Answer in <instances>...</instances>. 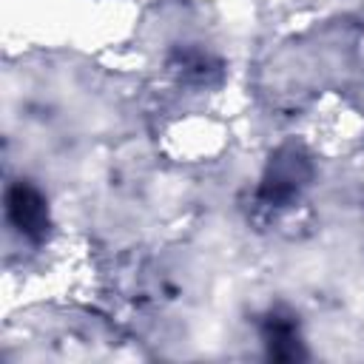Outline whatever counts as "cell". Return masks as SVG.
Segmentation results:
<instances>
[{
    "label": "cell",
    "instance_id": "obj_3",
    "mask_svg": "<svg viewBox=\"0 0 364 364\" xmlns=\"http://www.w3.org/2000/svg\"><path fill=\"white\" fill-rule=\"evenodd\" d=\"M262 341L267 350V358L273 361H296L304 358V341L299 333V321L293 313L273 307L264 318H262Z\"/></svg>",
    "mask_w": 364,
    "mask_h": 364
},
{
    "label": "cell",
    "instance_id": "obj_1",
    "mask_svg": "<svg viewBox=\"0 0 364 364\" xmlns=\"http://www.w3.org/2000/svg\"><path fill=\"white\" fill-rule=\"evenodd\" d=\"M310 179H313L310 156L304 154L301 145L287 142L270 156V162L262 173V182L256 188V202L267 210L287 208L301 196V191L310 185Z\"/></svg>",
    "mask_w": 364,
    "mask_h": 364
},
{
    "label": "cell",
    "instance_id": "obj_2",
    "mask_svg": "<svg viewBox=\"0 0 364 364\" xmlns=\"http://www.w3.org/2000/svg\"><path fill=\"white\" fill-rule=\"evenodd\" d=\"M6 219L14 228V233L26 242L40 245L48 236L51 216H48V202L43 191L31 182H14L6 191Z\"/></svg>",
    "mask_w": 364,
    "mask_h": 364
}]
</instances>
